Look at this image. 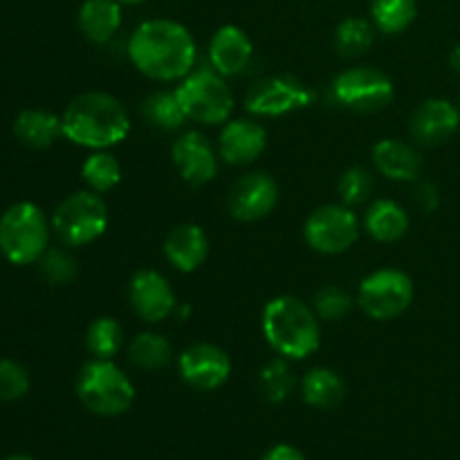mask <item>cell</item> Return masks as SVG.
<instances>
[{"mask_svg":"<svg viewBox=\"0 0 460 460\" xmlns=\"http://www.w3.org/2000/svg\"><path fill=\"white\" fill-rule=\"evenodd\" d=\"M261 328L270 349L286 359H305L322 346L319 317L310 305L292 295L268 301L261 317Z\"/></svg>","mask_w":460,"mask_h":460,"instance_id":"3957f363","label":"cell"},{"mask_svg":"<svg viewBox=\"0 0 460 460\" xmlns=\"http://www.w3.org/2000/svg\"><path fill=\"white\" fill-rule=\"evenodd\" d=\"M63 137L93 151H108L130 133V117L124 103L108 93H84L72 99L61 115Z\"/></svg>","mask_w":460,"mask_h":460,"instance_id":"7a4b0ae2","label":"cell"},{"mask_svg":"<svg viewBox=\"0 0 460 460\" xmlns=\"http://www.w3.org/2000/svg\"><path fill=\"white\" fill-rule=\"evenodd\" d=\"M128 299L135 314L148 323L164 322L178 310L173 288L157 270H139L133 274L128 286Z\"/></svg>","mask_w":460,"mask_h":460,"instance_id":"5bb4252c","label":"cell"},{"mask_svg":"<svg viewBox=\"0 0 460 460\" xmlns=\"http://www.w3.org/2000/svg\"><path fill=\"white\" fill-rule=\"evenodd\" d=\"M171 157H173L180 178L193 187L211 182L218 173V151L209 142V137L198 130H187L180 135L171 146Z\"/></svg>","mask_w":460,"mask_h":460,"instance_id":"9a60e30c","label":"cell"},{"mask_svg":"<svg viewBox=\"0 0 460 460\" xmlns=\"http://www.w3.org/2000/svg\"><path fill=\"white\" fill-rule=\"evenodd\" d=\"M373 162L385 178L395 182H413L422 171V155L402 139H382L373 146Z\"/></svg>","mask_w":460,"mask_h":460,"instance_id":"ffe728a7","label":"cell"},{"mask_svg":"<svg viewBox=\"0 0 460 460\" xmlns=\"http://www.w3.org/2000/svg\"><path fill=\"white\" fill-rule=\"evenodd\" d=\"M142 115L153 128L166 130V133L182 128L187 121L175 90H157V93L148 94L142 102Z\"/></svg>","mask_w":460,"mask_h":460,"instance_id":"d4e9b609","label":"cell"},{"mask_svg":"<svg viewBox=\"0 0 460 460\" xmlns=\"http://www.w3.org/2000/svg\"><path fill=\"white\" fill-rule=\"evenodd\" d=\"M409 214L402 205L389 198L373 202L364 216V229L377 243H395L409 232Z\"/></svg>","mask_w":460,"mask_h":460,"instance_id":"603a6c76","label":"cell"},{"mask_svg":"<svg viewBox=\"0 0 460 460\" xmlns=\"http://www.w3.org/2000/svg\"><path fill=\"white\" fill-rule=\"evenodd\" d=\"M332 97L340 106L353 112H380L394 102V81L382 70L368 66H358L344 70L332 79Z\"/></svg>","mask_w":460,"mask_h":460,"instance_id":"9c48e42d","label":"cell"},{"mask_svg":"<svg viewBox=\"0 0 460 460\" xmlns=\"http://www.w3.org/2000/svg\"><path fill=\"white\" fill-rule=\"evenodd\" d=\"M164 256L178 272H196L209 256V236L200 225H178L164 238Z\"/></svg>","mask_w":460,"mask_h":460,"instance_id":"d6986e66","label":"cell"},{"mask_svg":"<svg viewBox=\"0 0 460 460\" xmlns=\"http://www.w3.org/2000/svg\"><path fill=\"white\" fill-rule=\"evenodd\" d=\"M121 4H142V3H146V0H119Z\"/></svg>","mask_w":460,"mask_h":460,"instance_id":"ab89813d","label":"cell"},{"mask_svg":"<svg viewBox=\"0 0 460 460\" xmlns=\"http://www.w3.org/2000/svg\"><path fill=\"white\" fill-rule=\"evenodd\" d=\"M265 146H268V130L254 119L225 121L218 135V155L225 164H252L263 155Z\"/></svg>","mask_w":460,"mask_h":460,"instance_id":"e0dca14e","label":"cell"},{"mask_svg":"<svg viewBox=\"0 0 460 460\" xmlns=\"http://www.w3.org/2000/svg\"><path fill=\"white\" fill-rule=\"evenodd\" d=\"M418 16V0H371V21L382 34H402Z\"/></svg>","mask_w":460,"mask_h":460,"instance_id":"4316f807","label":"cell"},{"mask_svg":"<svg viewBox=\"0 0 460 460\" xmlns=\"http://www.w3.org/2000/svg\"><path fill=\"white\" fill-rule=\"evenodd\" d=\"M314 93L292 75H274L256 81L245 97L247 112L256 117H281L308 108Z\"/></svg>","mask_w":460,"mask_h":460,"instance_id":"8fae6325","label":"cell"},{"mask_svg":"<svg viewBox=\"0 0 460 460\" xmlns=\"http://www.w3.org/2000/svg\"><path fill=\"white\" fill-rule=\"evenodd\" d=\"M458 108H460V99H458Z\"/></svg>","mask_w":460,"mask_h":460,"instance_id":"60d3db41","label":"cell"},{"mask_svg":"<svg viewBox=\"0 0 460 460\" xmlns=\"http://www.w3.org/2000/svg\"><path fill=\"white\" fill-rule=\"evenodd\" d=\"M449 66H452L454 72H458L460 75V43L454 45V49L449 52Z\"/></svg>","mask_w":460,"mask_h":460,"instance_id":"74e56055","label":"cell"},{"mask_svg":"<svg viewBox=\"0 0 460 460\" xmlns=\"http://www.w3.org/2000/svg\"><path fill=\"white\" fill-rule=\"evenodd\" d=\"M49 250V220L34 202H16L0 216V254L13 265L39 263Z\"/></svg>","mask_w":460,"mask_h":460,"instance_id":"5b68a950","label":"cell"},{"mask_svg":"<svg viewBox=\"0 0 460 460\" xmlns=\"http://www.w3.org/2000/svg\"><path fill=\"white\" fill-rule=\"evenodd\" d=\"M252 54H254V43H252L250 34L238 25L218 27L216 34L211 36L209 49H207L209 67H214L225 79L245 72L252 61Z\"/></svg>","mask_w":460,"mask_h":460,"instance_id":"ac0fdd59","label":"cell"},{"mask_svg":"<svg viewBox=\"0 0 460 460\" xmlns=\"http://www.w3.org/2000/svg\"><path fill=\"white\" fill-rule=\"evenodd\" d=\"M304 236L319 254H344L359 238L358 214L346 205L319 207L305 220Z\"/></svg>","mask_w":460,"mask_h":460,"instance_id":"30bf717a","label":"cell"},{"mask_svg":"<svg viewBox=\"0 0 460 460\" xmlns=\"http://www.w3.org/2000/svg\"><path fill=\"white\" fill-rule=\"evenodd\" d=\"M288 362H290V359L277 358L270 364H265L263 371H261L259 389L270 404H281L283 400L290 398V394L295 391L296 377Z\"/></svg>","mask_w":460,"mask_h":460,"instance_id":"4dcf8cb0","label":"cell"},{"mask_svg":"<svg viewBox=\"0 0 460 460\" xmlns=\"http://www.w3.org/2000/svg\"><path fill=\"white\" fill-rule=\"evenodd\" d=\"M460 126V108L449 99H427L409 119V133L413 142L420 146H440L447 139L454 137V133Z\"/></svg>","mask_w":460,"mask_h":460,"instance_id":"2e32d148","label":"cell"},{"mask_svg":"<svg viewBox=\"0 0 460 460\" xmlns=\"http://www.w3.org/2000/svg\"><path fill=\"white\" fill-rule=\"evenodd\" d=\"M175 94L187 119L200 121L205 126L225 124L234 112L232 88L214 67L189 72L175 88Z\"/></svg>","mask_w":460,"mask_h":460,"instance_id":"8992f818","label":"cell"},{"mask_svg":"<svg viewBox=\"0 0 460 460\" xmlns=\"http://www.w3.org/2000/svg\"><path fill=\"white\" fill-rule=\"evenodd\" d=\"M128 359L142 371H160L173 359V346L160 332H139L130 341Z\"/></svg>","mask_w":460,"mask_h":460,"instance_id":"484cf974","label":"cell"},{"mask_svg":"<svg viewBox=\"0 0 460 460\" xmlns=\"http://www.w3.org/2000/svg\"><path fill=\"white\" fill-rule=\"evenodd\" d=\"M76 398L90 413L115 418L133 407L135 386L112 359L93 358L76 376Z\"/></svg>","mask_w":460,"mask_h":460,"instance_id":"277c9868","label":"cell"},{"mask_svg":"<svg viewBox=\"0 0 460 460\" xmlns=\"http://www.w3.org/2000/svg\"><path fill=\"white\" fill-rule=\"evenodd\" d=\"M373 187H376V180H373L371 171L364 169V166H350V169L344 171V175L340 180V187H337L340 189L341 205H362L373 193Z\"/></svg>","mask_w":460,"mask_h":460,"instance_id":"d6a6232c","label":"cell"},{"mask_svg":"<svg viewBox=\"0 0 460 460\" xmlns=\"http://www.w3.org/2000/svg\"><path fill=\"white\" fill-rule=\"evenodd\" d=\"M13 135L18 142L30 148H49L58 137H63L61 117L43 108H27L18 112L13 121Z\"/></svg>","mask_w":460,"mask_h":460,"instance_id":"7402d4cb","label":"cell"},{"mask_svg":"<svg viewBox=\"0 0 460 460\" xmlns=\"http://www.w3.org/2000/svg\"><path fill=\"white\" fill-rule=\"evenodd\" d=\"M178 371L196 391H216L232 376V359L220 346L200 341L180 353Z\"/></svg>","mask_w":460,"mask_h":460,"instance_id":"4fadbf2b","label":"cell"},{"mask_svg":"<svg viewBox=\"0 0 460 460\" xmlns=\"http://www.w3.org/2000/svg\"><path fill=\"white\" fill-rule=\"evenodd\" d=\"M376 43V25L373 21L359 16H349L337 25L335 48L341 57L355 58L367 54Z\"/></svg>","mask_w":460,"mask_h":460,"instance_id":"83f0119b","label":"cell"},{"mask_svg":"<svg viewBox=\"0 0 460 460\" xmlns=\"http://www.w3.org/2000/svg\"><path fill=\"white\" fill-rule=\"evenodd\" d=\"M301 395L308 407L314 409H335L346 398V382L332 368L317 367L310 368L301 380Z\"/></svg>","mask_w":460,"mask_h":460,"instance_id":"cb8c5ba5","label":"cell"},{"mask_svg":"<svg viewBox=\"0 0 460 460\" xmlns=\"http://www.w3.org/2000/svg\"><path fill=\"white\" fill-rule=\"evenodd\" d=\"M413 200H416V205L420 207L422 211L431 214V211H436V207L440 205V193H438V189H436V184L422 180V182L416 184V191H413Z\"/></svg>","mask_w":460,"mask_h":460,"instance_id":"d590c367","label":"cell"},{"mask_svg":"<svg viewBox=\"0 0 460 460\" xmlns=\"http://www.w3.org/2000/svg\"><path fill=\"white\" fill-rule=\"evenodd\" d=\"M81 178L93 191L108 193L121 182V164L112 153L94 151L81 166Z\"/></svg>","mask_w":460,"mask_h":460,"instance_id":"f546056e","label":"cell"},{"mask_svg":"<svg viewBox=\"0 0 460 460\" xmlns=\"http://www.w3.org/2000/svg\"><path fill=\"white\" fill-rule=\"evenodd\" d=\"M353 308V296L337 286H326L314 295L313 310L319 317V322H337V319L346 317Z\"/></svg>","mask_w":460,"mask_h":460,"instance_id":"836d02e7","label":"cell"},{"mask_svg":"<svg viewBox=\"0 0 460 460\" xmlns=\"http://www.w3.org/2000/svg\"><path fill=\"white\" fill-rule=\"evenodd\" d=\"M3 460H34L31 456H27V454H12V456L3 458Z\"/></svg>","mask_w":460,"mask_h":460,"instance_id":"f35d334b","label":"cell"},{"mask_svg":"<svg viewBox=\"0 0 460 460\" xmlns=\"http://www.w3.org/2000/svg\"><path fill=\"white\" fill-rule=\"evenodd\" d=\"M261 460H305L304 454L295 447V445H274L272 449L265 452V456Z\"/></svg>","mask_w":460,"mask_h":460,"instance_id":"8d00e7d4","label":"cell"},{"mask_svg":"<svg viewBox=\"0 0 460 460\" xmlns=\"http://www.w3.org/2000/svg\"><path fill=\"white\" fill-rule=\"evenodd\" d=\"M40 274L49 286H67L76 277V261L75 256L61 247H49L39 261Z\"/></svg>","mask_w":460,"mask_h":460,"instance_id":"1f68e13d","label":"cell"},{"mask_svg":"<svg viewBox=\"0 0 460 460\" xmlns=\"http://www.w3.org/2000/svg\"><path fill=\"white\" fill-rule=\"evenodd\" d=\"M126 52L144 76L155 81H182L198 58L193 34L171 18H151L135 27Z\"/></svg>","mask_w":460,"mask_h":460,"instance_id":"6da1fadb","label":"cell"},{"mask_svg":"<svg viewBox=\"0 0 460 460\" xmlns=\"http://www.w3.org/2000/svg\"><path fill=\"white\" fill-rule=\"evenodd\" d=\"M124 13L119 0H84L79 7V30L90 43L103 45L119 31Z\"/></svg>","mask_w":460,"mask_h":460,"instance_id":"44dd1931","label":"cell"},{"mask_svg":"<svg viewBox=\"0 0 460 460\" xmlns=\"http://www.w3.org/2000/svg\"><path fill=\"white\" fill-rule=\"evenodd\" d=\"M279 202V184L263 171L245 173L232 184L227 209L241 223H256L274 211Z\"/></svg>","mask_w":460,"mask_h":460,"instance_id":"7c38bea8","label":"cell"},{"mask_svg":"<svg viewBox=\"0 0 460 460\" xmlns=\"http://www.w3.org/2000/svg\"><path fill=\"white\" fill-rule=\"evenodd\" d=\"M30 373L13 359H0V402H16L30 391Z\"/></svg>","mask_w":460,"mask_h":460,"instance_id":"e575fe53","label":"cell"},{"mask_svg":"<svg viewBox=\"0 0 460 460\" xmlns=\"http://www.w3.org/2000/svg\"><path fill=\"white\" fill-rule=\"evenodd\" d=\"M124 346V326L115 317H97L85 331V349L94 359H112Z\"/></svg>","mask_w":460,"mask_h":460,"instance_id":"f1b7e54d","label":"cell"},{"mask_svg":"<svg viewBox=\"0 0 460 460\" xmlns=\"http://www.w3.org/2000/svg\"><path fill=\"white\" fill-rule=\"evenodd\" d=\"M52 229L67 247H84L102 238L108 229V205L102 193L85 189L67 196L54 209Z\"/></svg>","mask_w":460,"mask_h":460,"instance_id":"52a82bcc","label":"cell"},{"mask_svg":"<svg viewBox=\"0 0 460 460\" xmlns=\"http://www.w3.org/2000/svg\"><path fill=\"white\" fill-rule=\"evenodd\" d=\"M413 281L407 272L395 268L377 270L359 283L358 304L364 314L376 322H389L407 313L413 301Z\"/></svg>","mask_w":460,"mask_h":460,"instance_id":"ba28073f","label":"cell"}]
</instances>
